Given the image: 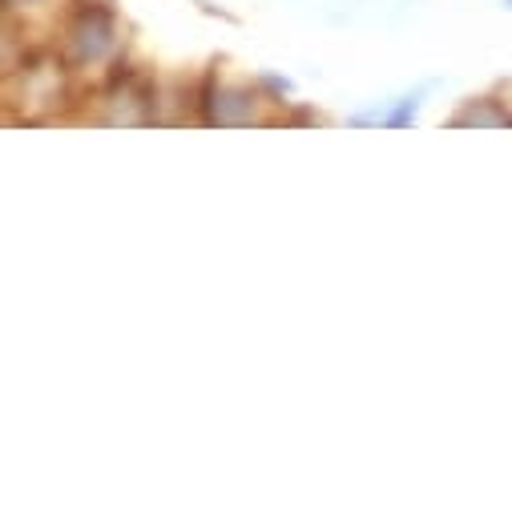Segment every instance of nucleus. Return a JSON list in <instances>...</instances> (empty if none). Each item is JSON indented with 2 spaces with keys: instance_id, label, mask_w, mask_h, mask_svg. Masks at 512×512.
I'll return each mask as SVG.
<instances>
[{
  "instance_id": "f257e3e1",
  "label": "nucleus",
  "mask_w": 512,
  "mask_h": 512,
  "mask_svg": "<svg viewBox=\"0 0 512 512\" xmlns=\"http://www.w3.org/2000/svg\"><path fill=\"white\" fill-rule=\"evenodd\" d=\"M113 45H117V25H113L109 9L85 5L73 17V25L65 29V57H69V65H81V69L97 65V61H105L113 53Z\"/></svg>"
},
{
  "instance_id": "f03ea898",
  "label": "nucleus",
  "mask_w": 512,
  "mask_h": 512,
  "mask_svg": "<svg viewBox=\"0 0 512 512\" xmlns=\"http://www.w3.org/2000/svg\"><path fill=\"white\" fill-rule=\"evenodd\" d=\"M154 93L142 85V77L134 73H117L109 97H105V121L113 125H146L154 121Z\"/></svg>"
},
{
  "instance_id": "7ed1b4c3",
  "label": "nucleus",
  "mask_w": 512,
  "mask_h": 512,
  "mask_svg": "<svg viewBox=\"0 0 512 512\" xmlns=\"http://www.w3.org/2000/svg\"><path fill=\"white\" fill-rule=\"evenodd\" d=\"M206 125H250L259 121V97L242 85H210L206 93Z\"/></svg>"
},
{
  "instance_id": "20e7f679",
  "label": "nucleus",
  "mask_w": 512,
  "mask_h": 512,
  "mask_svg": "<svg viewBox=\"0 0 512 512\" xmlns=\"http://www.w3.org/2000/svg\"><path fill=\"white\" fill-rule=\"evenodd\" d=\"M25 101L29 105H53V101H61V65L57 61H37V65L25 69Z\"/></svg>"
},
{
  "instance_id": "39448f33",
  "label": "nucleus",
  "mask_w": 512,
  "mask_h": 512,
  "mask_svg": "<svg viewBox=\"0 0 512 512\" xmlns=\"http://www.w3.org/2000/svg\"><path fill=\"white\" fill-rule=\"evenodd\" d=\"M508 121H512V117L500 113L492 101H472L468 109L456 113V125H488V130H500V125H508Z\"/></svg>"
},
{
  "instance_id": "423d86ee",
  "label": "nucleus",
  "mask_w": 512,
  "mask_h": 512,
  "mask_svg": "<svg viewBox=\"0 0 512 512\" xmlns=\"http://www.w3.org/2000/svg\"><path fill=\"white\" fill-rule=\"evenodd\" d=\"M5 5H9V9H17V5H37V0H5Z\"/></svg>"
},
{
  "instance_id": "0eeeda50",
  "label": "nucleus",
  "mask_w": 512,
  "mask_h": 512,
  "mask_svg": "<svg viewBox=\"0 0 512 512\" xmlns=\"http://www.w3.org/2000/svg\"><path fill=\"white\" fill-rule=\"evenodd\" d=\"M504 5H508V9H512V0H504Z\"/></svg>"
}]
</instances>
